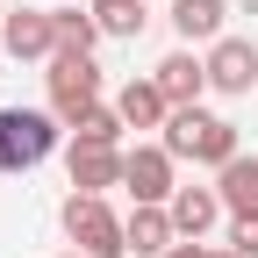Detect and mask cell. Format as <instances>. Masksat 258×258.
Instances as JSON below:
<instances>
[{
	"label": "cell",
	"instance_id": "obj_17",
	"mask_svg": "<svg viewBox=\"0 0 258 258\" xmlns=\"http://www.w3.org/2000/svg\"><path fill=\"white\" fill-rule=\"evenodd\" d=\"M122 129H129L122 108H101V101H93V108L72 122V144H115V151H122Z\"/></svg>",
	"mask_w": 258,
	"mask_h": 258
},
{
	"label": "cell",
	"instance_id": "obj_19",
	"mask_svg": "<svg viewBox=\"0 0 258 258\" xmlns=\"http://www.w3.org/2000/svg\"><path fill=\"white\" fill-rule=\"evenodd\" d=\"M165 258H215V251H208V244H186V237H179V244H172Z\"/></svg>",
	"mask_w": 258,
	"mask_h": 258
},
{
	"label": "cell",
	"instance_id": "obj_6",
	"mask_svg": "<svg viewBox=\"0 0 258 258\" xmlns=\"http://www.w3.org/2000/svg\"><path fill=\"white\" fill-rule=\"evenodd\" d=\"M0 43H8L22 64H50V57H57V22H50V8H15L8 22H0Z\"/></svg>",
	"mask_w": 258,
	"mask_h": 258
},
{
	"label": "cell",
	"instance_id": "obj_5",
	"mask_svg": "<svg viewBox=\"0 0 258 258\" xmlns=\"http://www.w3.org/2000/svg\"><path fill=\"white\" fill-rule=\"evenodd\" d=\"M43 79H50V115H57L64 129H72V122H79L93 101H101V72H93V57H72V50H57Z\"/></svg>",
	"mask_w": 258,
	"mask_h": 258
},
{
	"label": "cell",
	"instance_id": "obj_1",
	"mask_svg": "<svg viewBox=\"0 0 258 258\" xmlns=\"http://www.w3.org/2000/svg\"><path fill=\"white\" fill-rule=\"evenodd\" d=\"M158 144H165L172 158L215 165V172L244 151V144H237V122H222V115H208V108H172V122H165V137H158Z\"/></svg>",
	"mask_w": 258,
	"mask_h": 258
},
{
	"label": "cell",
	"instance_id": "obj_8",
	"mask_svg": "<svg viewBox=\"0 0 258 258\" xmlns=\"http://www.w3.org/2000/svg\"><path fill=\"white\" fill-rule=\"evenodd\" d=\"M151 79H158V93H165L172 108H201V93H208V57H194V43H179Z\"/></svg>",
	"mask_w": 258,
	"mask_h": 258
},
{
	"label": "cell",
	"instance_id": "obj_7",
	"mask_svg": "<svg viewBox=\"0 0 258 258\" xmlns=\"http://www.w3.org/2000/svg\"><path fill=\"white\" fill-rule=\"evenodd\" d=\"M208 86H215V93H251V86H258V43H251V36L208 43Z\"/></svg>",
	"mask_w": 258,
	"mask_h": 258
},
{
	"label": "cell",
	"instance_id": "obj_10",
	"mask_svg": "<svg viewBox=\"0 0 258 258\" xmlns=\"http://www.w3.org/2000/svg\"><path fill=\"white\" fill-rule=\"evenodd\" d=\"M165 208H172V230H179L186 244H201L215 222H222V194H215V186H179Z\"/></svg>",
	"mask_w": 258,
	"mask_h": 258
},
{
	"label": "cell",
	"instance_id": "obj_15",
	"mask_svg": "<svg viewBox=\"0 0 258 258\" xmlns=\"http://www.w3.org/2000/svg\"><path fill=\"white\" fill-rule=\"evenodd\" d=\"M50 22H57V50L93 57V43H101V22H93V8H50Z\"/></svg>",
	"mask_w": 258,
	"mask_h": 258
},
{
	"label": "cell",
	"instance_id": "obj_12",
	"mask_svg": "<svg viewBox=\"0 0 258 258\" xmlns=\"http://www.w3.org/2000/svg\"><path fill=\"white\" fill-rule=\"evenodd\" d=\"M115 108H122L129 129H165V122H172V101L158 93V79H129V86L115 93Z\"/></svg>",
	"mask_w": 258,
	"mask_h": 258
},
{
	"label": "cell",
	"instance_id": "obj_3",
	"mask_svg": "<svg viewBox=\"0 0 258 258\" xmlns=\"http://www.w3.org/2000/svg\"><path fill=\"white\" fill-rule=\"evenodd\" d=\"M64 122L50 108H0V172H36L57 151Z\"/></svg>",
	"mask_w": 258,
	"mask_h": 258
},
{
	"label": "cell",
	"instance_id": "obj_18",
	"mask_svg": "<svg viewBox=\"0 0 258 258\" xmlns=\"http://www.w3.org/2000/svg\"><path fill=\"white\" fill-rule=\"evenodd\" d=\"M230 251L237 258H258V215H237L230 222Z\"/></svg>",
	"mask_w": 258,
	"mask_h": 258
},
{
	"label": "cell",
	"instance_id": "obj_20",
	"mask_svg": "<svg viewBox=\"0 0 258 258\" xmlns=\"http://www.w3.org/2000/svg\"><path fill=\"white\" fill-rule=\"evenodd\" d=\"M64 258H86V251H64Z\"/></svg>",
	"mask_w": 258,
	"mask_h": 258
},
{
	"label": "cell",
	"instance_id": "obj_4",
	"mask_svg": "<svg viewBox=\"0 0 258 258\" xmlns=\"http://www.w3.org/2000/svg\"><path fill=\"white\" fill-rule=\"evenodd\" d=\"M172 165H179V158H172L165 144H137V151H122V186H129V201H137V208H165L172 194H179Z\"/></svg>",
	"mask_w": 258,
	"mask_h": 258
},
{
	"label": "cell",
	"instance_id": "obj_2",
	"mask_svg": "<svg viewBox=\"0 0 258 258\" xmlns=\"http://www.w3.org/2000/svg\"><path fill=\"white\" fill-rule=\"evenodd\" d=\"M57 222L72 237V251H86V258H122L129 251V222L108 208V194H79L72 186V201L57 208Z\"/></svg>",
	"mask_w": 258,
	"mask_h": 258
},
{
	"label": "cell",
	"instance_id": "obj_9",
	"mask_svg": "<svg viewBox=\"0 0 258 258\" xmlns=\"http://www.w3.org/2000/svg\"><path fill=\"white\" fill-rule=\"evenodd\" d=\"M64 165H72V186H79V194L122 186V151H115V144H72V151H64Z\"/></svg>",
	"mask_w": 258,
	"mask_h": 258
},
{
	"label": "cell",
	"instance_id": "obj_13",
	"mask_svg": "<svg viewBox=\"0 0 258 258\" xmlns=\"http://www.w3.org/2000/svg\"><path fill=\"white\" fill-rule=\"evenodd\" d=\"M215 194H222V208L230 215H258V158H230V165L215 172Z\"/></svg>",
	"mask_w": 258,
	"mask_h": 258
},
{
	"label": "cell",
	"instance_id": "obj_16",
	"mask_svg": "<svg viewBox=\"0 0 258 258\" xmlns=\"http://www.w3.org/2000/svg\"><path fill=\"white\" fill-rule=\"evenodd\" d=\"M151 0H93V22H101V36H144V15Z\"/></svg>",
	"mask_w": 258,
	"mask_h": 258
},
{
	"label": "cell",
	"instance_id": "obj_14",
	"mask_svg": "<svg viewBox=\"0 0 258 258\" xmlns=\"http://www.w3.org/2000/svg\"><path fill=\"white\" fill-rule=\"evenodd\" d=\"M172 244H179L172 208H137V215H129V251H137V258H165Z\"/></svg>",
	"mask_w": 258,
	"mask_h": 258
},
{
	"label": "cell",
	"instance_id": "obj_11",
	"mask_svg": "<svg viewBox=\"0 0 258 258\" xmlns=\"http://www.w3.org/2000/svg\"><path fill=\"white\" fill-rule=\"evenodd\" d=\"M230 8L222 0H172V29H179V43H222L230 36Z\"/></svg>",
	"mask_w": 258,
	"mask_h": 258
},
{
	"label": "cell",
	"instance_id": "obj_21",
	"mask_svg": "<svg viewBox=\"0 0 258 258\" xmlns=\"http://www.w3.org/2000/svg\"><path fill=\"white\" fill-rule=\"evenodd\" d=\"M222 258H237V251H222Z\"/></svg>",
	"mask_w": 258,
	"mask_h": 258
}]
</instances>
